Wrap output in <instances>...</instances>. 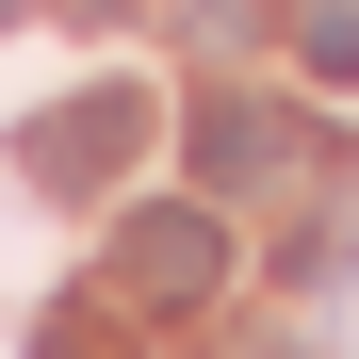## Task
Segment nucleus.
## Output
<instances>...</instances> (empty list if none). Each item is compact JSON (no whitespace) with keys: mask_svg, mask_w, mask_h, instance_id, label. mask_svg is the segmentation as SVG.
<instances>
[{"mask_svg":"<svg viewBox=\"0 0 359 359\" xmlns=\"http://www.w3.org/2000/svg\"><path fill=\"white\" fill-rule=\"evenodd\" d=\"M229 278V212L212 196H163L114 229V311H196V294Z\"/></svg>","mask_w":359,"mask_h":359,"instance_id":"f257e3e1","label":"nucleus"},{"mask_svg":"<svg viewBox=\"0 0 359 359\" xmlns=\"http://www.w3.org/2000/svg\"><path fill=\"white\" fill-rule=\"evenodd\" d=\"M131 163H147V98L131 82H82V98L33 114V180H49V196H114Z\"/></svg>","mask_w":359,"mask_h":359,"instance_id":"f03ea898","label":"nucleus"},{"mask_svg":"<svg viewBox=\"0 0 359 359\" xmlns=\"http://www.w3.org/2000/svg\"><path fill=\"white\" fill-rule=\"evenodd\" d=\"M294 147H311V131H294L278 98H212V114H196V180H212V196H229V180H278Z\"/></svg>","mask_w":359,"mask_h":359,"instance_id":"7ed1b4c3","label":"nucleus"},{"mask_svg":"<svg viewBox=\"0 0 359 359\" xmlns=\"http://www.w3.org/2000/svg\"><path fill=\"white\" fill-rule=\"evenodd\" d=\"M278 33H294V49H311V66H327V82H359V0H278Z\"/></svg>","mask_w":359,"mask_h":359,"instance_id":"20e7f679","label":"nucleus"},{"mask_svg":"<svg viewBox=\"0 0 359 359\" xmlns=\"http://www.w3.org/2000/svg\"><path fill=\"white\" fill-rule=\"evenodd\" d=\"M33 359H147V343L114 327V311H49V327H33Z\"/></svg>","mask_w":359,"mask_h":359,"instance_id":"39448f33","label":"nucleus"},{"mask_svg":"<svg viewBox=\"0 0 359 359\" xmlns=\"http://www.w3.org/2000/svg\"><path fill=\"white\" fill-rule=\"evenodd\" d=\"M180 33H196V49H245V33H262V0H180Z\"/></svg>","mask_w":359,"mask_h":359,"instance_id":"423d86ee","label":"nucleus"},{"mask_svg":"<svg viewBox=\"0 0 359 359\" xmlns=\"http://www.w3.org/2000/svg\"><path fill=\"white\" fill-rule=\"evenodd\" d=\"M212 359H294V343H212Z\"/></svg>","mask_w":359,"mask_h":359,"instance_id":"0eeeda50","label":"nucleus"},{"mask_svg":"<svg viewBox=\"0 0 359 359\" xmlns=\"http://www.w3.org/2000/svg\"><path fill=\"white\" fill-rule=\"evenodd\" d=\"M17 17H33V0H0V33H17Z\"/></svg>","mask_w":359,"mask_h":359,"instance_id":"6e6552de","label":"nucleus"}]
</instances>
